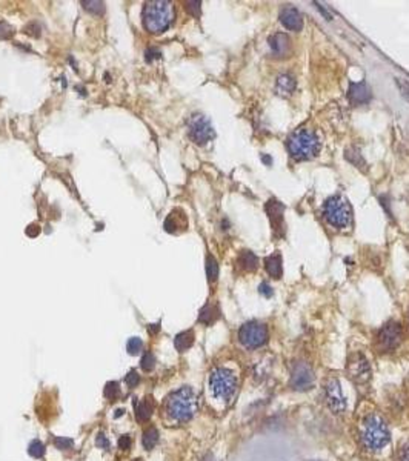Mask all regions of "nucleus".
<instances>
[{
	"instance_id": "39",
	"label": "nucleus",
	"mask_w": 409,
	"mask_h": 461,
	"mask_svg": "<svg viewBox=\"0 0 409 461\" xmlns=\"http://www.w3.org/2000/svg\"><path fill=\"white\" fill-rule=\"evenodd\" d=\"M95 444H97L100 449H105V450H109V449H111V443H109V440L106 438V436H105L103 433H99V435H97V438H95Z\"/></svg>"
},
{
	"instance_id": "10",
	"label": "nucleus",
	"mask_w": 409,
	"mask_h": 461,
	"mask_svg": "<svg viewBox=\"0 0 409 461\" xmlns=\"http://www.w3.org/2000/svg\"><path fill=\"white\" fill-rule=\"evenodd\" d=\"M403 340L401 325L397 322H388L377 332V348L381 352H391L400 346Z\"/></svg>"
},
{
	"instance_id": "48",
	"label": "nucleus",
	"mask_w": 409,
	"mask_h": 461,
	"mask_svg": "<svg viewBox=\"0 0 409 461\" xmlns=\"http://www.w3.org/2000/svg\"><path fill=\"white\" fill-rule=\"evenodd\" d=\"M203 461H214V458H212L211 455H208V456H206V458H205Z\"/></svg>"
},
{
	"instance_id": "17",
	"label": "nucleus",
	"mask_w": 409,
	"mask_h": 461,
	"mask_svg": "<svg viewBox=\"0 0 409 461\" xmlns=\"http://www.w3.org/2000/svg\"><path fill=\"white\" fill-rule=\"evenodd\" d=\"M188 228V218L185 211L182 209H174L170 212V215L166 217L165 220V231L171 232V234H180L183 231H186Z\"/></svg>"
},
{
	"instance_id": "38",
	"label": "nucleus",
	"mask_w": 409,
	"mask_h": 461,
	"mask_svg": "<svg viewBox=\"0 0 409 461\" xmlns=\"http://www.w3.org/2000/svg\"><path fill=\"white\" fill-rule=\"evenodd\" d=\"M398 461H409V440L404 441L398 450V456H397Z\"/></svg>"
},
{
	"instance_id": "42",
	"label": "nucleus",
	"mask_w": 409,
	"mask_h": 461,
	"mask_svg": "<svg viewBox=\"0 0 409 461\" xmlns=\"http://www.w3.org/2000/svg\"><path fill=\"white\" fill-rule=\"evenodd\" d=\"M31 28H33V31H27V34H30L33 37H39L40 36V27L37 25L36 22H31L30 25L27 27V30H31Z\"/></svg>"
},
{
	"instance_id": "46",
	"label": "nucleus",
	"mask_w": 409,
	"mask_h": 461,
	"mask_svg": "<svg viewBox=\"0 0 409 461\" xmlns=\"http://www.w3.org/2000/svg\"><path fill=\"white\" fill-rule=\"evenodd\" d=\"M123 414H125V410H123V409H117V410H115V415H114V417L117 418V417H120V415H123Z\"/></svg>"
},
{
	"instance_id": "21",
	"label": "nucleus",
	"mask_w": 409,
	"mask_h": 461,
	"mask_svg": "<svg viewBox=\"0 0 409 461\" xmlns=\"http://www.w3.org/2000/svg\"><path fill=\"white\" fill-rule=\"evenodd\" d=\"M219 317H220V311H219L217 306H215V304H205L202 308L200 314H199V322L206 325V326H209V325H212L215 320H217Z\"/></svg>"
},
{
	"instance_id": "24",
	"label": "nucleus",
	"mask_w": 409,
	"mask_h": 461,
	"mask_svg": "<svg viewBox=\"0 0 409 461\" xmlns=\"http://www.w3.org/2000/svg\"><path fill=\"white\" fill-rule=\"evenodd\" d=\"M157 443H159V430L156 427H150L143 432V446H145V449L151 450L156 447Z\"/></svg>"
},
{
	"instance_id": "33",
	"label": "nucleus",
	"mask_w": 409,
	"mask_h": 461,
	"mask_svg": "<svg viewBox=\"0 0 409 461\" xmlns=\"http://www.w3.org/2000/svg\"><path fill=\"white\" fill-rule=\"evenodd\" d=\"M395 83H397V86H398V89H400V92L403 95V99L409 103V80H406V79H395Z\"/></svg>"
},
{
	"instance_id": "40",
	"label": "nucleus",
	"mask_w": 409,
	"mask_h": 461,
	"mask_svg": "<svg viewBox=\"0 0 409 461\" xmlns=\"http://www.w3.org/2000/svg\"><path fill=\"white\" fill-rule=\"evenodd\" d=\"M131 444H132V440H131L129 435H122L118 438V447L122 449V450H129Z\"/></svg>"
},
{
	"instance_id": "14",
	"label": "nucleus",
	"mask_w": 409,
	"mask_h": 461,
	"mask_svg": "<svg viewBox=\"0 0 409 461\" xmlns=\"http://www.w3.org/2000/svg\"><path fill=\"white\" fill-rule=\"evenodd\" d=\"M280 23L290 31H302L303 28V19H302V14L299 13L297 8L294 7H283L282 11H280Z\"/></svg>"
},
{
	"instance_id": "8",
	"label": "nucleus",
	"mask_w": 409,
	"mask_h": 461,
	"mask_svg": "<svg viewBox=\"0 0 409 461\" xmlns=\"http://www.w3.org/2000/svg\"><path fill=\"white\" fill-rule=\"evenodd\" d=\"M188 135L196 144H206L215 137L214 128L209 122V118L203 114H194L191 115L188 122Z\"/></svg>"
},
{
	"instance_id": "45",
	"label": "nucleus",
	"mask_w": 409,
	"mask_h": 461,
	"mask_svg": "<svg viewBox=\"0 0 409 461\" xmlns=\"http://www.w3.org/2000/svg\"><path fill=\"white\" fill-rule=\"evenodd\" d=\"M150 331H151L153 334L159 332V331H160V325H151V326H150Z\"/></svg>"
},
{
	"instance_id": "1",
	"label": "nucleus",
	"mask_w": 409,
	"mask_h": 461,
	"mask_svg": "<svg viewBox=\"0 0 409 461\" xmlns=\"http://www.w3.org/2000/svg\"><path fill=\"white\" fill-rule=\"evenodd\" d=\"M199 407V398L196 392L188 386L174 391L165 401V414L173 423H186L196 415Z\"/></svg>"
},
{
	"instance_id": "16",
	"label": "nucleus",
	"mask_w": 409,
	"mask_h": 461,
	"mask_svg": "<svg viewBox=\"0 0 409 461\" xmlns=\"http://www.w3.org/2000/svg\"><path fill=\"white\" fill-rule=\"evenodd\" d=\"M268 45H269V50H271V54L277 59H282V57H286L290 54V50H291V40L286 34L283 33H276L272 34L269 39H268Z\"/></svg>"
},
{
	"instance_id": "11",
	"label": "nucleus",
	"mask_w": 409,
	"mask_h": 461,
	"mask_svg": "<svg viewBox=\"0 0 409 461\" xmlns=\"http://www.w3.org/2000/svg\"><path fill=\"white\" fill-rule=\"evenodd\" d=\"M316 383V375L314 369L311 368L309 363L306 361H297L294 363L293 371H291V387L294 391L299 392H306L309 391Z\"/></svg>"
},
{
	"instance_id": "3",
	"label": "nucleus",
	"mask_w": 409,
	"mask_h": 461,
	"mask_svg": "<svg viewBox=\"0 0 409 461\" xmlns=\"http://www.w3.org/2000/svg\"><path fill=\"white\" fill-rule=\"evenodd\" d=\"M360 440L368 450H380L389 443V426L378 412H371L363 418L360 427Z\"/></svg>"
},
{
	"instance_id": "27",
	"label": "nucleus",
	"mask_w": 409,
	"mask_h": 461,
	"mask_svg": "<svg viewBox=\"0 0 409 461\" xmlns=\"http://www.w3.org/2000/svg\"><path fill=\"white\" fill-rule=\"evenodd\" d=\"M83 8L95 16H102L105 13V4L103 2H97V0H85L82 2Z\"/></svg>"
},
{
	"instance_id": "26",
	"label": "nucleus",
	"mask_w": 409,
	"mask_h": 461,
	"mask_svg": "<svg viewBox=\"0 0 409 461\" xmlns=\"http://www.w3.org/2000/svg\"><path fill=\"white\" fill-rule=\"evenodd\" d=\"M345 157H346V160H349L355 168H358V169L363 168V169H365L366 163H365L362 154H360V151H358L357 148H348V149L345 151Z\"/></svg>"
},
{
	"instance_id": "30",
	"label": "nucleus",
	"mask_w": 409,
	"mask_h": 461,
	"mask_svg": "<svg viewBox=\"0 0 409 461\" xmlns=\"http://www.w3.org/2000/svg\"><path fill=\"white\" fill-rule=\"evenodd\" d=\"M28 453H30L31 456H34V458H42V456L45 455V446H43V443L39 441V440L31 441V444L28 446Z\"/></svg>"
},
{
	"instance_id": "44",
	"label": "nucleus",
	"mask_w": 409,
	"mask_h": 461,
	"mask_svg": "<svg viewBox=\"0 0 409 461\" xmlns=\"http://www.w3.org/2000/svg\"><path fill=\"white\" fill-rule=\"evenodd\" d=\"M316 5H317V8H319V10H320V13H322V14H325V16H326V19H328V20H332V16H331V14H329V13H328V11H326V8H323V7H320V5H319V4H316Z\"/></svg>"
},
{
	"instance_id": "31",
	"label": "nucleus",
	"mask_w": 409,
	"mask_h": 461,
	"mask_svg": "<svg viewBox=\"0 0 409 461\" xmlns=\"http://www.w3.org/2000/svg\"><path fill=\"white\" fill-rule=\"evenodd\" d=\"M140 366H142L143 371L151 372V371L154 369V366H156V357H154V354L147 352L145 355H143V357H142V361H140Z\"/></svg>"
},
{
	"instance_id": "7",
	"label": "nucleus",
	"mask_w": 409,
	"mask_h": 461,
	"mask_svg": "<svg viewBox=\"0 0 409 461\" xmlns=\"http://www.w3.org/2000/svg\"><path fill=\"white\" fill-rule=\"evenodd\" d=\"M238 342L246 349H258L268 342V328L260 322H248L238 331Z\"/></svg>"
},
{
	"instance_id": "35",
	"label": "nucleus",
	"mask_w": 409,
	"mask_h": 461,
	"mask_svg": "<svg viewBox=\"0 0 409 461\" xmlns=\"http://www.w3.org/2000/svg\"><path fill=\"white\" fill-rule=\"evenodd\" d=\"M162 57V53L157 50V48H148V50L145 51V60L150 63V62H153V60H157V59H160Z\"/></svg>"
},
{
	"instance_id": "18",
	"label": "nucleus",
	"mask_w": 409,
	"mask_h": 461,
	"mask_svg": "<svg viewBox=\"0 0 409 461\" xmlns=\"http://www.w3.org/2000/svg\"><path fill=\"white\" fill-rule=\"evenodd\" d=\"M264 269H266V272H268L272 278H276V280L282 278V275H283L282 255H280L279 252L268 255L266 258H264Z\"/></svg>"
},
{
	"instance_id": "47",
	"label": "nucleus",
	"mask_w": 409,
	"mask_h": 461,
	"mask_svg": "<svg viewBox=\"0 0 409 461\" xmlns=\"http://www.w3.org/2000/svg\"><path fill=\"white\" fill-rule=\"evenodd\" d=\"M263 160H264V163H266V165H269V163H271V159H269V157H266V156H263Z\"/></svg>"
},
{
	"instance_id": "36",
	"label": "nucleus",
	"mask_w": 409,
	"mask_h": 461,
	"mask_svg": "<svg viewBox=\"0 0 409 461\" xmlns=\"http://www.w3.org/2000/svg\"><path fill=\"white\" fill-rule=\"evenodd\" d=\"M14 34L13 28L5 22H0V39H10Z\"/></svg>"
},
{
	"instance_id": "13",
	"label": "nucleus",
	"mask_w": 409,
	"mask_h": 461,
	"mask_svg": "<svg viewBox=\"0 0 409 461\" xmlns=\"http://www.w3.org/2000/svg\"><path fill=\"white\" fill-rule=\"evenodd\" d=\"M264 211H266L269 220H271V226H272V232L276 237H283L285 235V206L276 200L271 199L266 205H264Z\"/></svg>"
},
{
	"instance_id": "4",
	"label": "nucleus",
	"mask_w": 409,
	"mask_h": 461,
	"mask_svg": "<svg viewBox=\"0 0 409 461\" xmlns=\"http://www.w3.org/2000/svg\"><path fill=\"white\" fill-rule=\"evenodd\" d=\"M286 146L296 162H306L319 156L322 149V141L314 131L300 128L288 137Z\"/></svg>"
},
{
	"instance_id": "22",
	"label": "nucleus",
	"mask_w": 409,
	"mask_h": 461,
	"mask_svg": "<svg viewBox=\"0 0 409 461\" xmlns=\"http://www.w3.org/2000/svg\"><path fill=\"white\" fill-rule=\"evenodd\" d=\"M192 345H194V332L192 331H183L174 340V346L179 352L188 351Z\"/></svg>"
},
{
	"instance_id": "9",
	"label": "nucleus",
	"mask_w": 409,
	"mask_h": 461,
	"mask_svg": "<svg viewBox=\"0 0 409 461\" xmlns=\"http://www.w3.org/2000/svg\"><path fill=\"white\" fill-rule=\"evenodd\" d=\"M346 372H348L349 378L358 386L368 383L372 377L369 361L366 360V357L363 354H360V352H354V354L349 355L348 363H346Z\"/></svg>"
},
{
	"instance_id": "49",
	"label": "nucleus",
	"mask_w": 409,
	"mask_h": 461,
	"mask_svg": "<svg viewBox=\"0 0 409 461\" xmlns=\"http://www.w3.org/2000/svg\"><path fill=\"white\" fill-rule=\"evenodd\" d=\"M135 461H140V459H135Z\"/></svg>"
},
{
	"instance_id": "25",
	"label": "nucleus",
	"mask_w": 409,
	"mask_h": 461,
	"mask_svg": "<svg viewBox=\"0 0 409 461\" xmlns=\"http://www.w3.org/2000/svg\"><path fill=\"white\" fill-rule=\"evenodd\" d=\"M206 277L211 283L215 281L219 277V263L215 260V257L211 254H208L206 257Z\"/></svg>"
},
{
	"instance_id": "6",
	"label": "nucleus",
	"mask_w": 409,
	"mask_h": 461,
	"mask_svg": "<svg viewBox=\"0 0 409 461\" xmlns=\"http://www.w3.org/2000/svg\"><path fill=\"white\" fill-rule=\"evenodd\" d=\"M328 223L337 229H346L352 223V208L343 196H332L323 205Z\"/></svg>"
},
{
	"instance_id": "5",
	"label": "nucleus",
	"mask_w": 409,
	"mask_h": 461,
	"mask_svg": "<svg viewBox=\"0 0 409 461\" xmlns=\"http://www.w3.org/2000/svg\"><path fill=\"white\" fill-rule=\"evenodd\" d=\"M237 377L228 368H215L209 375V392L214 400L229 403L237 392Z\"/></svg>"
},
{
	"instance_id": "37",
	"label": "nucleus",
	"mask_w": 409,
	"mask_h": 461,
	"mask_svg": "<svg viewBox=\"0 0 409 461\" xmlns=\"http://www.w3.org/2000/svg\"><path fill=\"white\" fill-rule=\"evenodd\" d=\"M125 383L129 386V387H135L139 383H140V375L135 372V371H131L128 375H126V378H125Z\"/></svg>"
},
{
	"instance_id": "28",
	"label": "nucleus",
	"mask_w": 409,
	"mask_h": 461,
	"mask_svg": "<svg viewBox=\"0 0 409 461\" xmlns=\"http://www.w3.org/2000/svg\"><path fill=\"white\" fill-rule=\"evenodd\" d=\"M120 395V387L117 381H109L105 387V397L111 401H115Z\"/></svg>"
},
{
	"instance_id": "2",
	"label": "nucleus",
	"mask_w": 409,
	"mask_h": 461,
	"mask_svg": "<svg viewBox=\"0 0 409 461\" xmlns=\"http://www.w3.org/2000/svg\"><path fill=\"white\" fill-rule=\"evenodd\" d=\"M174 7L166 0H151L143 5L142 22L143 28L151 34L165 33L174 22Z\"/></svg>"
},
{
	"instance_id": "32",
	"label": "nucleus",
	"mask_w": 409,
	"mask_h": 461,
	"mask_svg": "<svg viewBox=\"0 0 409 461\" xmlns=\"http://www.w3.org/2000/svg\"><path fill=\"white\" fill-rule=\"evenodd\" d=\"M54 444H56L57 449L68 450V449H71V447L74 446V441L71 440V438H66V436H57V438L54 440Z\"/></svg>"
},
{
	"instance_id": "20",
	"label": "nucleus",
	"mask_w": 409,
	"mask_h": 461,
	"mask_svg": "<svg viewBox=\"0 0 409 461\" xmlns=\"http://www.w3.org/2000/svg\"><path fill=\"white\" fill-rule=\"evenodd\" d=\"M237 263H238V266H240V268H242L243 271L252 272V271L257 269V266H258V258H257V255H255L254 252H251V251H242V252H240V255H238V258H237Z\"/></svg>"
},
{
	"instance_id": "15",
	"label": "nucleus",
	"mask_w": 409,
	"mask_h": 461,
	"mask_svg": "<svg viewBox=\"0 0 409 461\" xmlns=\"http://www.w3.org/2000/svg\"><path fill=\"white\" fill-rule=\"evenodd\" d=\"M371 89L368 88V85L365 82L360 83H349V89H348V100L352 106H360V105H366L371 100Z\"/></svg>"
},
{
	"instance_id": "43",
	"label": "nucleus",
	"mask_w": 409,
	"mask_h": 461,
	"mask_svg": "<svg viewBox=\"0 0 409 461\" xmlns=\"http://www.w3.org/2000/svg\"><path fill=\"white\" fill-rule=\"evenodd\" d=\"M39 232H40L39 225H31V226L27 228V234H28L30 237H36V235H39Z\"/></svg>"
},
{
	"instance_id": "34",
	"label": "nucleus",
	"mask_w": 409,
	"mask_h": 461,
	"mask_svg": "<svg viewBox=\"0 0 409 461\" xmlns=\"http://www.w3.org/2000/svg\"><path fill=\"white\" fill-rule=\"evenodd\" d=\"M185 5H186V11L191 16H194V17L200 16V5H202L200 2H186Z\"/></svg>"
},
{
	"instance_id": "12",
	"label": "nucleus",
	"mask_w": 409,
	"mask_h": 461,
	"mask_svg": "<svg viewBox=\"0 0 409 461\" xmlns=\"http://www.w3.org/2000/svg\"><path fill=\"white\" fill-rule=\"evenodd\" d=\"M325 400L334 414H343L346 410V398L343 395L342 384L335 377L328 378L325 383Z\"/></svg>"
},
{
	"instance_id": "41",
	"label": "nucleus",
	"mask_w": 409,
	"mask_h": 461,
	"mask_svg": "<svg viewBox=\"0 0 409 461\" xmlns=\"http://www.w3.org/2000/svg\"><path fill=\"white\" fill-rule=\"evenodd\" d=\"M258 292H260L261 295H264L266 298H271V297L274 295V289H272L268 283H261V284L258 286Z\"/></svg>"
},
{
	"instance_id": "19",
	"label": "nucleus",
	"mask_w": 409,
	"mask_h": 461,
	"mask_svg": "<svg viewBox=\"0 0 409 461\" xmlns=\"http://www.w3.org/2000/svg\"><path fill=\"white\" fill-rule=\"evenodd\" d=\"M296 79L290 74H282L279 79H277V94L279 95H283V97H290L294 91H296Z\"/></svg>"
},
{
	"instance_id": "23",
	"label": "nucleus",
	"mask_w": 409,
	"mask_h": 461,
	"mask_svg": "<svg viewBox=\"0 0 409 461\" xmlns=\"http://www.w3.org/2000/svg\"><path fill=\"white\" fill-rule=\"evenodd\" d=\"M153 415V403L150 401V398H145L143 401H140L135 406V417L137 421L140 423H147Z\"/></svg>"
},
{
	"instance_id": "29",
	"label": "nucleus",
	"mask_w": 409,
	"mask_h": 461,
	"mask_svg": "<svg viewBox=\"0 0 409 461\" xmlns=\"http://www.w3.org/2000/svg\"><path fill=\"white\" fill-rule=\"evenodd\" d=\"M142 348H143V342H142V338H139V337H132V338H129V340H128V343H126V351H128V354H129V355H137V354L142 351Z\"/></svg>"
}]
</instances>
